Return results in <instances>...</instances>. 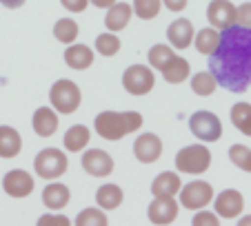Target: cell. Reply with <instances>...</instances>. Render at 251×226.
I'll return each instance as SVG.
<instances>
[{
	"label": "cell",
	"instance_id": "obj_1",
	"mask_svg": "<svg viewBox=\"0 0 251 226\" xmlns=\"http://www.w3.org/2000/svg\"><path fill=\"white\" fill-rule=\"evenodd\" d=\"M209 71L220 87L245 93L251 87V27L231 24L220 33L218 49L209 56Z\"/></svg>",
	"mask_w": 251,
	"mask_h": 226
},
{
	"label": "cell",
	"instance_id": "obj_2",
	"mask_svg": "<svg viewBox=\"0 0 251 226\" xmlns=\"http://www.w3.org/2000/svg\"><path fill=\"white\" fill-rule=\"evenodd\" d=\"M96 133L109 142H116L125 137L127 133H133L142 127V115L138 111H102L94 122Z\"/></svg>",
	"mask_w": 251,
	"mask_h": 226
},
{
	"label": "cell",
	"instance_id": "obj_3",
	"mask_svg": "<svg viewBox=\"0 0 251 226\" xmlns=\"http://www.w3.org/2000/svg\"><path fill=\"white\" fill-rule=\"evenodd\" d=\"M211 164V153L207 146L202 144H191L176 156V169L180 173H189V175H200L209 169Z\"/></svg>",
	"mask_w": 251,
	"mask_h": 226
},
{
	"label": "cell",
	"instance_id": "obj_4",
	"mask_svg": "<svg viewBox=\"0 0 251 226\" xmlns=\"http://www.w3.org/2000/svg\"><path fill=\"white\" fill-rule=\"evenodd\" d=\"M80 100H82V95H80L78 85L67 80V78L58 80L56 85L49 89V102H51V107L56 109L58 113H74L80 107Z\"/></svg>",
	"mask_w": 251,
	"mask_h": 226
},
{
	"label": "cell",
	"instance_id": "obj_5",
	"mask_svg": "<svg viewBox=\"0 0 251 226\" xmlns=\"http://www.w3.org/2000/svg\"><path fill=\"white\" fill-rule=\"evenodd\" d=\"M67 164H69L67 156L60 149H53V146L43 149L38 156H36V160H33V169H36L38 178H45V180H56V178H60V175H65Z\"/></svg>",
	"mask_w": 251,
	"mask_h": 226
},
{
	"label": "cell",
	"instance_id": "obj_6",
	"mask_svg": "<svg viewBox=\"0 0 251 226\" xmlns=\"http://www.w3.org/2000/svg\"><path fill=\"white\" fill-rule=\"evenodd\" d=\"M189 129L202 142H218L223 137V122L211 111H196L189 118Z\"/></svg>",
	"mask_w": 251,
	"mask_h": 226
},
{
	"label": "cell",
	"instance_id": "obj_7",
	"mask_svg": "<svg viewBox=\"0 0 251 226\" xmlns=\"http://www.w3.org/2000/svg\"><path fill=\"white\" fill-rule=\"evenodd\" d=\"M156 78L153 71L145 65H131L127 71L123 73V87L127 89V93L131 95H145L153 89Z\"/></svg>",
	"mask_w": 251,
	"mask_h": 226
},
{
	"label": "cell",
	"instance_id": "obj_8",
	"mask_svg": "<svg viewBox=\"0 0 251 226\" xmlns=\"http://www.w3.org/2000/svg\"><path fill=\"white\" fill-rule=\"evenodd\" d=\"M213 200V188L209 182L202 180H194V182L185 184L180 188V204L189 211H200Z\"/></svg>",
	"mask_w": 251,
	"mask_h": 226
},
{
	"label": "cell",
	"instance_id": "obj_9",
	"mask_svg": "<svg viewBox=\"0 0 251 226\" xmlns=\"http://www.w3.org/2000/svg\"><path fill=\"white\" fill-rule=\"evenodd\" d=\"M82 169L94 178H107L109 173H114V160L107 151L89 149L82 153Z\"/></svg>",
	"mask_w": 251,
	"mask_h": 226
},
{
	"label": "cell",
	"instance_id": "obj_10",
	"mask_svg": "<svg viewBox=\"0 0 251 226\" xmlns=\"http://www.w3.org/2000/svg\"><path fill=\"white\" fill-rule=\"evenodd\" d=\"M207 20L213 29H229L236 24V7L229 0H211L207 7Z\"/></svg>",
	"mask_w": 251,
	"mask_h": 226
},
{
	"label": "cell",
	"instance_id": "obj_11",
	"mask_svg": "<svg viewBox=\"0 0 251 226\" xmlns=\"http://www.w3.org/2000/svg\"><path fill=\"white\" fill-rule=\"evenodd\" d=\"M133 156H136L138 162H142V164H153V162L162 156L160 137H158L156 133L138 136V140L133 142Z\"/></svg>",
	"mask_w": 251,
	"mask_h": 226
},
{
	"label": "cell",
	"instance_id": "obj_12",
	"mask_svg": "<svg viewBox=\"0 0 251 226\" xmlns=\"http://www.w3.org/2000/svg\"><path fill=\"white\" fill-rule=\"evenodd\" d=\"M2 188L11 198H27L33 193V178L23 169H14L2 178Z\"/></svg>",
	"mask_w": 251,
	"mask_h": 226
},
{
	"label": "cell",
	"instance_id": "obj_13",
	"mask_svg": "<svg viewBox=\"0 0 251 226\" xmlns=\"http://www.w3.org/2000/svg\"><path fill=\"white\" fill-rule=\"evenodd\" d=\"M178 217V202L169 195H160V198H153V202L149 204V220L151 224H171V222Z\"/></svg>",
	"mask_w": 251,
	"mask_h": 226
},
{
	"label": "cell",
	"instance_id": "obj_14",
	"mask_svg": "<svg viewBox=\"0 0 251 226\" xmlns=\"http://www.w3.org/2000/svg\"><path fill=\"white\" fill-rule=\"evenodd\" d=\"M213 206H216V213H218L220 217L233 220V217H238L242 213L245 200H242V195L238 193L236 188H227V191L216 195V204H213Z\"/></svg>",
	"mask_w": 251,
	"mask_h": 226
},
{
	"label": "cell",
	"instance_id": "obj_15",
	"mask_svg": "<svg viewBox=\"0 0 251 226\" xmlns=\"http://www.w3.org/2000/svg\"><path fill=\"white\" fill-rule=\"evenodd\" d=\"M167 38H169V45L174 49L191 47V43H194V38H196V31H194L191 20H187V18L174 20V23L169 24V29H167Z\"/></svg>",
	"mask_w": 251,
	"mask_h": 226
},
{
	"label": "cell",
	"instance_id": "obj_16",
	"mask_svg": "<svg viewBox=\"0 0 251 226\" xmlns=\"http://www.w3.org/2000/svg\"><path fill=\"white\" fill-rule=\"evenodd\" d=\"M71 200V193H69V186H65V184L60 182H51L45 186L43 191V202L47 208H51V211H60V208H65L67 204H69Z\"/></svg>",
	"mask_w": 251,
	"mask_h": 226
},
{
	"label": "cell",
	"instance_id": "obj_17",
	"mask_svg": "<svg viewBox=\"0 0 251 226\" xmlns=\"http://www.w3.org/2000/svg\"><path fill=\"white\" fill-rule=\"evenodd\" d=\"M180 175L174 173V171H165L160 173L151 184V193L153 198H160V195H169V198H176V195L180 193Z\"/></svg>",
	"mask_w": 251,
	"mask_h": 226
},
{
	"label": "cell",
	"instance_id": "obj_18",
	"mask_svg": "<svg viewBox=\"0 0 251 226\" xmlns=\"http://www.w3.org/2000/svg\"><path fill=\"white\" fill-rule=\"evenodd\" d=\"M31 124H33V131L38 133L40 137H51L53 133H56V129H58V115H56L53 109L40 107L38 111L33 113Z\"/></svg>",
	"mask_w": 251,
	"mask_h": 226
},
{
	"label": "cell",
	"instance_id": "obj_19",
	"mask_svg": "<svg viewBox=\"0 0 251 226\" xmlns=\"http://www.w3.org/2000/svg\"><path fill=\"white\" fill-rule=\"evenodd\" d=\"M131 16H133L131 5H127V2H116L114 7H109V11L104 16V24H107L109 31H123L129 24Z\"/></svg>",
	"mask_w": 251,
	"mask_h": 226
},
{
	"label": "cell",
	"instance_id": "obj_20",
	"mask_svg": "<svg viewBox=\"0 0 251 226\" xmlns=\"http://www.w3.org/2000/svg\"><path fill=\"white\" fill-rule=\"evenodd\" d=\"M65 62H67V67H71V69L82 71V69H87V67L94 65V51H91L87 45H74V47H67Z\"/></svg>",
	"mask_w": 251,
	"mask_h": 226
},
{
	"label": "cell",
	"instance_id": "obj_21",
	"mask_svg": "<svg viewBox=\"0 0 251 226\" xmlns=\"http://www.w3.org/2000/svg\"><path fill=\"white\" fill-rule=\"evenodd\" d=\"M23 149V137L14 127H0V158H16Z\"/></svg>",
	"mask_w": 251,
	"mask_h": 226
},
{
	"label": "cell",
	"instance_id": "obj_22",
	"mask_svg": "<svg viewBox=\"0 0 251 226\" xmlns=\"http://www.w3.org/2000/svg\"><path fill=\"white\" fill-rule=\"evenodd\" d=\"M123 188L116 186V184H102V186L98 188V193H96V202H98L100 208H104V211H114V208H118L120 204H123Z\"/></svg>",
	"mask_w": 251,
	"mask_h": 226
},
{
	"label": "cell",
	"instance_id": "obj_23",
	"mask_svg": "<svg viewBox=\"0 0 251 226\" xmlns=\"http://www.w3.org/2000/svg\"><path fill=\"white\" fill-rule=\"evenodd\" d=\"M89 129L85 124H74L71 129H67L65 133V149L71 153H78V151H85V146L89 144Z\"/></svg>",
	"mask_w": 251,
	"mask_h": 226
},
{
	"label": "cell",
	"instance_id": "obj_24",
	"mask_svg": "<svg viewBox=\"0 0 251 226\" xmlns=\"http://www.w3.org/2000/svg\"><path fill=\"white\" fill-rule=\"evenodd\" d=\"M160 73L167 82H171V85H180V82H185L187 78H189V62H187L185 58L176 56L174 60L160 71Z\"/></svg>",
	"mask_w": 251,
	"mask_h": 226
},
{
	"label": "cell",
	"instance_id": "obj_25",
	"mask_svg": "<svg viewBox=\"0 0 251 226\" xmlns=\"http://www.w3.org/2000/svg\"><path fill=\"white\" fill-rule=\"evenodd\" d=\"M194 45L198 49V53H204V56H211L220 45V33L218 29L213 27H207V29H200L194 38Z\"/></svg>",
	"mask_w": 251,
	"mask_h": 226
},
{
	"label": "cell",
	"instance_id": "obj_26",
	"mask_svg": "<svg viewBox=\"0 0 251 226\" xmlns=\"http://www.w3.org/2000/svg\"><path fill=\"white\" fill-rule=\"evenodd\" d=\"M231 124L242 133V136L251 137V104L249 102H238L231 107Z\"/></svg>",
	"mask_w": 251,
	"mask_h": 226
},
{
	"label": "cell",
	"instance_id": "obj_27",
	"mask_svg": "<svg viewBox=\"0 0 251 226\" xmlns=\"http://www.w3.org/2000/svg\"><path fill=\"white\" fill-rule=\"evenodd\" d=\"M216 87L220 85L211 71H200V73L191 75V89H194L196 95H211L216 91Z\"/></svg>",
	"mask_w": 251,
	"mask_h": 226
},
{
	"label": "cell",
	"instance_id": "obj_28",
	"mask_svg": "<svg viewBox=\"0 0 251 226\" xmlns=\"http://www.w3.org/2000/svg\"><path fill=\"white\" fill-rule=\"evenodd\" d=\"M78 33H80V29H78V24L71 18H60L56 23V27H53V36H56V40H60L62 45H74Z\"/></svg>",
	"mask_w": 251,
	"mask_h": 226
},
{
	"label": "cell",
	"instance_id": "obj_29",
	"mask_svg": "<svg viewBox=\"0 0 251 226\" xmlns=\"http://www.w3.org/2000/svg\"><path fill=\"white\" fill-rule=\"evenodd\" d=\"M174 58H176L174 49L167 47V45H153V47L149 49V65H151L153 69H158V71L165 69Z\"/></svg>",
	"mask_w": 251,
	"mask_h": 226
},
{
	"label": "cell",
	"instance_id": "obj_30",
	"mask_svg": "<svg viewBox=\"0 0 251 226\" xmlns=\"http://www.w3.org/2000/svg\"><path fill=\"white\" fill-rule=\"evenodd\" d=\"M96 51L102 53V56H116L120 51V38L116 36V31H107V33H100L96 38Z\"/></svg>",
	"mask_w": 251,
	"mask_h": 226
},
{
	"label": "cell",
	"instance_id": "obj_31",
	"mask_svg": "<svg viewBox=\"0 0 251 226\" xmlns=\"http://www.w3.org/2000/svg\"><path fill=\"white\" fill-rule=\"evenodd\" d=\"M162 0H133V14L142 20H153L160 14Z\"/></svg>",
	"mask_w": 251,
	"mask_h": 226
},
{
	"label": "cell",
	"instance_id": "obj_32",
	"mask_svg": "<svg viewBox=\"0 0 251 226\" xmlns=\"http://www.w3.org/2000/svg\"><path fill=\"white\" fill-rule=\"evenodd\" d=\"M229 160L238 166V169L251 173V149L245 144H233L229 149Z\"/></svg>",
	"mask_w": 251,
	"mask_h": 226
},
{
	"label": "cell",
	"instance_id": "obj_33",
	"mask_svg": "<svg viewBox=\"0 0 251 226\" xmlns=\"http://www.w3.org/2000/svg\"><path fill=\"white\" fill-rule=\"evenodd\" d=\"M76 224L78 226H104L107 224L104 208H85V211L78 213Z\"/></svg>",
	"mask_w": 251,
	"mask_h": 226
},
{
	"label": "cell",
	"instance_id": "obj_34",
	"mask_svg": "<svg viewBox=\"0 0 251 226\" xmlns=\"http://www.w3.org/2000/svg\"><path fill=\"white\" fill-rule=\"evenodd\" d=\"M191 224H196V226H218L220 224V215L216 211L211 213V211H202V208H200V211L194 215Z\"/></svg>",
	"mask_w": 251,
	"mask_h": 226
},
{
	"label": "cell",
	"instance_id": "obj_35",
	"mask_svg": "<svg viewBox=\"0 0 251 226\" xmlns=\"http://www.w3.org/2000/svg\"><path fill=\"white\" fill-rule=\"evenodd\" d=\"M71 220L67 215H58V213H47V215L38 217V226H69Z\"/></svg>",
	"mask_w": 251,
	"mask_h": 226
},
{
	"label": "cell",
	"instance_id": "obj_36",
	"mask_svg": "<svg viewBox=\"0 0 251 226\" xmlns=\"http://www.w3.org/2000/svg\"><path fill=\"white\" fill-rule=\"evenodd\" d=\"M236 24L251 27V2H242L240 7H236Z\"/></svg>",
	"mask_w": 251,
	"mask_h": 226
},
{
	"label": "cell",
	"instance_id": "obj_37",
	"mask_svg": "<svg viewBox=\"0 0 251 226\" xmlns=\"http://www.w3.org/2000/svg\"><path fill=\"white\" fill-rule=\"evenodd\" d=\"M62 7H65L67 11H74V14H80V11L87 9V5H89V0H60Z\"/></svg>",
	"mask_w": 251,
	"mask_h": 226
},
{
	"label": "cell",
	"instance_id": "obj_38",
	"mask_svg": "<svg viewBox=\"0 0 251 226\" xmlns=\"http://www.w3.org/2000/svg\"><path fill=\"white\" fill-rule=\"evenodd\" d=\"M187 2H189V0H162V5L169 11H182L187 7Z\"/></svg>",
	"mask_w": 251,
	"mask_h": 226
},
{
	"label": "cell",
	"instance_id": "obj_39",
	"mask_svg": "<svg viewBox=\"0 0 251 226\" xmlns=\"http://www.w3.org/2000/svg\"><path fill=\"white\" fill-rule=\"evenodd\" d=\"M89 2L96 7H100V9H109V7L116 5V0H89Z\"/></svg>",
	"mask_w": 251,
	"mask_h": 226
},
{
	"label": "cell",
	"instance_id": "obj_40",
	"mask_svg": "<svg viewBox=\"0 0 251 226\" xmlns=\"http://www.w3.org/2000/svg\"><path fill=\"white\" fill-rule=\"evenodd\" d=\"M0 2H2L7 9H18V7L25 5V0H0Z\"/></svg>",
	"mask_w": 251,
	"mask_h": 226
},
{
	"label": "cell",
	"instance_id": "obj_41",
	"mask_svg": "<svg viewBox=\"0 0 251 226\" xmlns=\"http://www.w3.org/2000/svg\"><path fill=\"white\" fill-rule=\"evenodd\" d=\"M238 226H251V215L240 217V222H238Z\"/></svg>",
	"mask_w": 251,
	"mask_h": 226
}]
</instances>
